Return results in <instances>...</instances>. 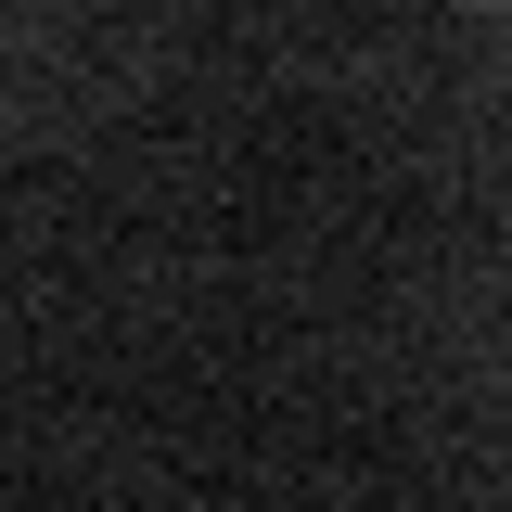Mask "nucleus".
Instances as JSON below:
<instances>
[]
</instances>
